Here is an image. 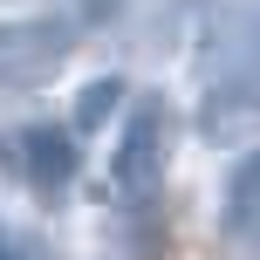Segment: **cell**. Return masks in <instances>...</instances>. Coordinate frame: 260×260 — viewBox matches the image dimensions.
Listing matches in <instances>:
<instances>
[{
    "label": "cell",
    "mask_w": 260,
    "mask_h": 260,
    "mask_svg": "<svg viewBox=\"0 0 260 260\" xmlns=\"http://www.w3.org/2000/svg\"><path fill=\"white\" fill-rule=\"evenodd\" d=\"M76 41H82L76 21H62V14H21V21H0V89H7V96L48 89V82L69 69Z\"/></svg>",
    "instance_id": "1"
},
{
    "label": "cell",
    "mask_w": 260,
    "mask_h": 260,
    "mask_svg": "<svg viewBox=\"0 0 260 260\" xmlns=\"http://www.w3.org/2000/svg\"><path fill=\"white\" fill-rule=\"evenodd\" d=\"M165 165H171V110H165V96H144L123 117V137L110 151V192L123 206H144L165 185Z\"/></svg>",
    "instance_id": "2"
},
{
    "label": "cell",
    "mask_w": 260,
    "mask_h": 260,
    "mask_svg": "<svg viewBox=\"0 0 260 260\" xmlns=\"http://www.w3.org/2000/svg\"><path fill=\"white\" fill-rule=\"evenodd\" d=\"M14 151H21V178L35 185L41 199H62L69 185H76V171H82V144H76L69 123H27Z\"/></svg>",
    "instance_id": "3"
},
{
    "label": "cell",
    "mask_w": 260,
    "mask_h": 260,
    "mask_svg": "<svg viewBox=\"0 0 260 260\" xmlns=\"http://www.w3.org/2000/svg\"><path fill=\"white\" fill-rule=\"evenodd\" d=\"M123 96H130L123 76H96V82H82V89H76V110H69V130H76V137H96V130L123 110Z\"/></svg>",
    "instance_id": "4"
},
{
    "label": "cell",
    "mask_w": 260,
    "mask_h": 260,
    "mask_svg": "<svg viewBox=\"0 0 260 260\" xmlns=\"http://www.w3.org/2000/svg\"><path fill=\"white\" fill-rule=\"evenodd\" d=\"M219 226H226L233 240L253 233V157H240L233 178H226V212H219Z\"/></svg>",
    "instance_id": "6"
},
{
    "label": "cell",
    "mask_w": 260,
    "mask_h": 260,
    "mask_svg": "<svg viewBox=\"0 0 260 260\" xmlns=\"http://www.w3.org/2000/svg\"><path fill=\"white\" fill-rule=\"evenodd\" d=\"M247 117H253L247 82H226V89H212V96H206V110H199V130H206L212 144H226V137H247Z\"/></svg>",
    "instance_id": "5"
}]
</instances>
